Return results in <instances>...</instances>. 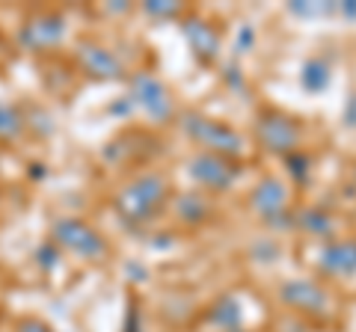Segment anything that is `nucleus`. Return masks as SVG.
Here are the masks:
<instances>
[{
    "label": "nucleus",
    "mask_w": 356,
    "mask_h": 332,
    "mask_svg": "<svg viewBox=\"0 0 356 332\" xmlns=\"http://www.w3.org/2000/svg\"><path fill=\"white\" fill-rule=\"evenodd\" d=\"M166 205H170V181L158 169L134 175L116 193V214L131 226H143L158 219Z\"/></svg>",
    "instance_id": "nucleus-1"
},
{
    "label": "nucleus",
    "mask_w": 356,
    "mask_h": 332,
    "mask_svg": "<svg viewBox=\"0 0 356 332\" xmlns=\"http://www.w3.org/2000/svg\"><path fill=\"white\" fill-rule=\"evenodd\" d=\"M181 128L187 131V137L208 154H222V158L238 160L241 154L247 151V140L241 137V131L226 125V122L196 113V110H187L181 116Z\"/></svg>",
    "instance_id": "nucleus-2"
},
{
    "label": "nucleus",
    "mask_w": 356,
    "mask_h": 332,
    "mask_svg": "<svg viewBox=\"0 0 356 332\" xmlns=\"http://www.w3.org/2000/svg\"><path fill=\"white\" fill-rule=\"evenodd\" d=\"M51 243L54 247H63L65 252H72V256L83 261H98L107 256V240L102 238V231L77 217L57 219L51 229Z\"/></svg>",
    "instance_id": "nucleus-3"
},
{
    "label": "nucleus",
    "mask_w": 356,
    "mask_h": 332,
    "mask_svg": "<svg viewBox=\"0 0 356 332\" xmlns=\"http://www.w3.org/2000/svg\"><path fill=\"white\" fill-rule=\"evenodd\" d=\"M300 122L294 116L282 113V110H264V113L255 119V140L259 146L270 154H282V158H291L300 151Z\"/></svg>",
    "instance_id": "nucleus-4"
},
{
    "label": "nucleus",
    "mask_w": 356,
    "mask_h": 332,
    "mask_svg": "<svg viewBox=\"0 0 356 332\" xmlns=\"http://www.w3.org/2000/svg\"><path fill=\"white\" fill-rule=\"evenodd\" d=\"M131 104H137L152 122H170L175 116L170 86L152 72H137L131 77Z\"/></svg>",
    "instance_id": "nucleus-5"
},
{
    "label": "nucleus",
    "mask_w": 356,
    "mask_h": 332,
    "mask_svg": "<svg viewBox=\"0 0 356 332\" xmlns=\"http://www.w3.org/2000/svg\"><path fill=\"white\" fill-rule=\"evenodd\" d=\"M191 175L205 193H222L235 187V181L241 179V169L232 158L199 151L191 158Z\"/></svg>",
    "instance_id": "nucleus-6"
},
{
    "label": "nucleus",
    "mask_w": 356,
    "mask_h": 332,
    "mask_svg": "<svg viewBox=\"0 0 356 332\" xmlns=\"http://www.w3.org/2000/svg\"><path fill=\"white\" fill-rule=\"evenodd\" d=\"M280 297L288 308H294L300 315H312V317H327L332 312V297L321 282L312 279H288L280 288Z\"/></svg>",
    "instance_id": "nucleus-7"
},
{
    "label": "nucleus",
    "mask_w": 356,
    "mask_h": 332,
    "mask_svg": "<svg viewBox=\"0 0 356 332\" xmlns=\"http://www.w3.org/2000/svg\"><path fill=\"white\" fill-rule=\"evenodd\" d=\"M318 270L330 279H350L356 276V238H332L318 247Z\"/></svg>",
    "instance_id": "nucleus-8"
},
{
    "label": "nucleus",
    "mask_w": 356,
    "mask_h": 332,
    "mask_svg": "<svg viewBox=\"0 0 356 332\" xmlns=\"http://www.w3.org/2000/svg\"><path fill=\"white\" fill-rule=\"evenodd\" d=\"M65 39V18L60 13H39L21 27V45L27 51H51L63 45Z\"/></svg>",
    "instance_id": "nucleus-9"
},
{
    "label": "nucleus",
    "mask_w": 356,
    "mask_h": 332,
    "mask_svg": "<svg viewBox=\"0 0 356 332\" xmlns=\"http://www.w3.org/2000/svg\"><path fill=\"white\" fill-rule=\"evenodd\" d=\"M77 63L89 77H98V81H116L125 72V65L110 48L98 45V42H81L77 48Z\"/></svg>",
    "instance_id": "nucleus-10"
},
{
    "label": "nucleus",
    "mask_w": 356,
    "mask_h": 332,
    "mask_svg": "<svg viewBox=\"0 0 356 332\" xmlns=\"http://www.w3.org/2000/svg\"><path fill=\"white\" fill-rule=\"evenodd\" d=\"M250 205L259 211L264 219H280L288 214V190L282 181L276 179H264L255 184V190L250 196Z\"/></svg>",
    "instance_id": "nucleus-11"
},
{
    "label": "nucleus",
    "mask_w": 356,
    "mask_h": 332,
    "mask_svg": "<svg viewBox=\"0 0 356 332\" xmlns=\"http://www.w3.org/2000/svg\"><path fill=\"white\" fill-rule=\"evenodd\" d=\"M184 36H187V42H191L193 53L202 63H214L217 60V53H220V33L211 24H205V21H199V18H187L184 21Z\"/></svg>",
    "instance_id": "nucleus-12"
},
{
    "label": "nucleus",
    "mask_w": 356,
    "mask_h": 332,
    "mask_svg": "<svg viewBox=\"0 0 356 332\" xmlns=\"http://www.w3.org/2000/svg\"><path fill=\"white\" fill-rule=\"evenodd\" d=\"M175 214L187 226L205 223V217H211V193L205 190H187L175 199Z\"/></svg>",
    "instance_id": "nucleus-13"
},
{
    "label": "nucleus",
    "mask_w": 356,
    "mask_h": 332,
    "mask_svg": "<svg viewBox=\"0 0 356 332\" xmlns=\"http://www.w3.org/2000/svg\"><path fill=\"white\" fill-rule=\"evenodd\" d=\"M241 320H243V312L235 297H222V300H217L208 308V324H214L222 332H238Z\"/></svg>",
    "instance_id": "nucleus-14"
},
{
    "label": "nucleus",
    "mask_w": 356,
    "mask_h": 332,
    "mask_svg": "<svg viewBox=\"0 0 356 332\" xmlns=\"http://www.w3.org/2000/svg\"><path fill=\"white\" fill-rule=\"evenodd\" d=\"M294 223H300V229H306L309 235H315L321 240H332V235H336V219H332L327 211H321V208H306V211H300Z\"/></svg>",
    "instance_id": "nucleus-15"
},
{
    "label": "nucleus",
    "mask_w": 356,
    "mask_h": 332,
    "mask_svg": "<svg viewBox=\"0 0 356 332\" xmlns=\"http://www.w3.org/2000/svg\"><path fill=\"white\" fill-rule=\"evenodd\" d=\"M24 134V116H21V110L0 101V142H13Z\"/></svg>",
    "instance_id": "nucleus-16"
},
{
    "label": "nucleus",
    "mask_w": 356,
    "mask_h": 332,
    "mask_svg": "<svg viewBox=\"0 0 356 332\" xmlns=\"http://www.w3.org/2000/svg\"><path fill=\"white\" fill-rule=\"evenodd\" d=\"M300 83H303L309 92H324L330 86V65L324 60H309L303 65V74H300Z\"/></svg>",
    "instance_id": "nucleus-17"
},
{
    "label": "nucleus",
    "mask_w": 356,
    "mask_h": 332,
    "mask_svg": "<svg viewBox=\"0 0 356 332\" xmlns=\"http://www.w3.org/2000/svg\"><path fill=\"white\" fill-rule=\"evenodd\" d=\"M288 9H291L294 15H300V18H312V15H315V18H321V15H330V13H336L339 6H336V3H291Z\"/></svg>",
    "instance_id": "nucleus-18"
},
{
    "label": "nucleus",
    "mask_w": 356,
    "mask_h": 332,
    "mask_svg": "<svg viewBox=\"0 0 356 332\" xmlns=\"http://www.w3.org/2000/svg\"><path fill=\"white\" fill-rule=\"evenodd\" d=\"M146 13L149 15H158V18L181 15V3H170V0H161V3H146Z\"/></svg>",
    "instance_id": "nucleus-19"
},
{
    "label": "nucleus",
    "mask_w": 356,
    "mask_h": 332,
    "mask_svg": "<svg viewBox=\"0 0 356 332\" xmlns=\"http://www.w3.org/2000/svg\"><path fill=\"white\" fill-rule=\"evenodd\" d=\"M15 332H54L44 320H36V317H24V320H18V326Z\"/></svg>",
    "instance_id": "nucleus-20"
},
{
    "label": "nucleus",
    "mask_w": 356,
    "mask_h": 332,
    "mask_svg": "<svg viewBox=\"0 0 356 332\" xmlns=\"http://www.w3.org/2000/svg\"><path fill=\"white\" fill-rule=\"evenodd\" d=\"M125 332H143V320H140V308L137 306L128 308V326H125Z\"/></svg>",
    "instance_id": "nucleus-21"
},
{
    "label": "nucleus",
    "mask_w": 356,
    "mask_h": 332,
    "mask_svg": "<svg viewBox=\"0 0 356 332\" xmlns=\"http://www.w3.org/2000/svg\"><path fill=\"white\" fill-rule=\"evenodd\" d=\"M344 122H348L350 128H356V95H350L348 104H344Z\"/></svg>",
    "instance_id": "nucleus-22"
},
{
    "label": "nucleus",
    "mask_w": 356,
    "mask_h": 332,
    "mask_svg": "<svg viewBox=\"0 0 356 332\" xmlns=\"http://www.w3.org/2000/svg\"><path fill=\"white\" fill-rule=\"evenodd\" d=\"M341 9V13L344 15H350V18H356V0H353V3H344V6H339Z\"/></svg>",
    "instance_id": "nucleus-23"
},
{
    "label": "nucleus",
    "mask_w": 356,
    "mask_h": 332,
    "mask_svg": "<svg viewBox=\"0 0 356 332\" xmlns=\"http://www.w3.org/2000/svg\"><path fill=\"white\" fill-rule=\"evenodd\" d=\"M238 332H241V329H238Z\"/></svg>",
    "instance_id": "nucleus-24"
}]
</instances>
